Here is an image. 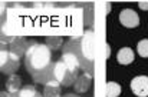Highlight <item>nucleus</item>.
<instances>
[{
    "label": "nucleus",
    "instance_id": "obj_1",
    "mask_svg": "<svg viewBox=\"0 0 148 97\" xmlns=\"http://www.w3.org/2000/svg\"><path fill=\"white\" fill-rule=\"evenodd\" d=\"M53 63L55 61H52V50L45 43L29 40V46L25 53V67L36 83L45 84L53 80Z\"/></svg>",
    "mask_w": 148,
    "mask_h": 97
},
{
    "label": "nucleus",
    "instance_id": "obj_2",
    "mask_svg": "<svg viewBox=\"0 0 148 97\" xmlns=\"http://www.w3.org/2000/svg\"><path fill=\"white\" fill-rule=\"evenodd\" d=\"M81 64L75 54L72 53H62L60 59L53 63L52 79L58 82L62 87L73 86L75 80L79 76Z\"/></svg>",
    "mask_w": 148,
    "mask_h": 97
},
{
    "label": "nucleus",
    "instance_id": "obj_3",
    "mask_svg": "<svg viewBox=\"0 0 148 97\" xmlns=\"http://www.w3.org/2000/svg\"><path fill=\"white\" fill-rule=\"evenodd\" d=\"M95 47H97L95 32H94V29H88L81 37V43H79L78 53H76L79 64H81V69L84 70V73L94 74V69H95Z\"/></svg>",
    "mask_w": 148,
    "mask_h": 97
},
{
    "label": "nucleus",
    "instance_id": "obj_4",
    "mask_svg": "<svg viewBox=\"0 0 148 97\" xmlns=\"http://www.w3.org/2000/svg\"><path fill=\"white\" fill-rule=\"evenodd\" d=\"M20 57L9 50V46L0 42V73L3 74H14L20 67Z\"/></svg>",
    "mask_w": 148,
    "mask_h": 97
},
{
    "label": "nucleus",
    "instance_id": "obj_5",
    "mask_svg": "<svg viewBox=\"0 0 148 97\" xmlns=\"http://www.w3.org/2000/svg\"><path fill=\"white\" fill-rule=\"evenodd\" d=\"M119 22L124 27L134 29V27H138V24H140V16L132 9H124L119 13Z\"/></svg>",
    "mask_w": 148,
    "mask_h": 97
},
{
    "label": "nucleus",
    "instance_id": "obj_6",
    "mask_svg": "<svg viewBox=\"0 0 148 97\" xmlns=\"http://www.w3.org/2000/svg\"><path fill=\"white\" fill-rule=\"evenodd\" d=\"M131 90L135 96L148 97V77L147 76H137L131 80Z\"/></svg>",
    "mask_w": 148,
    "mask_h": 97
},
{
    "label": "nucleus",
    "instance_id": "obj_7",
    "mask_svg": "<svg viewBox=\"0 0 148 97\" xmlns=\"http://www.w3.org/2000/svg\"><path fill=\"white\" fill-rule=\"evenodd\" d=\"M27 46H29V40L26 36H14L13 42L9 44V50L22 59V57H25Z\"/></svg>",
    "mask_w": 148,
    "mask_h": 97
},
{
    "label": "nucleus",
    "instance_id": "obj_8",
    "mask_svg": "<svg viewBox=\"0 0 148 97\" xmlns=\"http://www.w3.org/2000/svg\"><path fill=\"white\" fill-rule=\"evenodd\" d=\"M92 80H94V74H91V73H84V74L78 76V79L73 83L75 92L76 93H86L91 89Z\"/></svg>",
    "mask_w": 148,
    "mask_h": 97
},
{
    "label": "nucleus",
    "instance_id": "obj_9",
    "mask_svg": "<svg viewBox=\"0 0 148 97\" xmlns=\"http://www.w3.org/2000/svg\"><path fill=\"white\" fill-rule=\"evenodd\" d=\"M43 97H62V86L55 80H50L48 83H45Z\"/></svg>",
    "mask_w": 148,
    "mask_h": 97
},
{
    "label": "nucleus",
    "instance_id": "obj_10",
    "mask_svg": "<svg viewBox=\"0 0 148 97\" xmlns=\"http://www.w3.org/2000/svg\"><path fill=\"white\" fill-rule=\"evenodd\" d=\"M134 59H135V54H134V51H132L131 47L119 49V51H118V54H116V60H118V63L122 64V66L131 64V63L134 61Z\"/></svg>",
    "mask_w": 148,
    "mask_h": 97
},
{
    "label": "nucleus",
    "instance_id": "obj_11",
    "mask_svg": "<svg viewBox=\"0 0 148 97\" xmlns=\"http://www.w3.org/2000/svg\"><path fill=\"white\" fill-rule=\"evenodd\" d=\"M20 89H22V79H20V76H17V74L9 76V79L6 80V92L13 96Z\"/></svg>",
    "mask_w": 148,
    "mask_h": 97
},
{
    "label": "nucleus",
    "instance_id": "obj_12",
    "mask_svg": "<svg viewBox=\"0 0 148 97\" xmlns=\"http://www.w3.org/2000/svg\"><path fill=\"white\" fill-rule=\"evenodd\" d=\"M12 97H42V94L39 93L36 86L26 84V86H22V89Z\"/></svg>",
    "mask_w": 148,
    "mask_h": 97
},
{
    "label": "nucleus",
    "instance_id": "obj_13",
    "mask_svg": "<svg viewBox=\"0 0 148 97\" xmlns=\"http://www.w3.org/2000/svg\"><path fill=\"white\" fill-rule=\"evenodd\" d=\"M45 44L50 50H58L63 44V37L62 36H48V37H45Z\"/></svg>",
    "mask_w": 148,
    "mask_h": 97
},
{
    "label": "nucleus",
    "instance_id": "obj_14",
    "mask_svg": "<svg viewBox=\"0 0 148 97\" xmlns=\"http://www.w3.org/2000/svg\"><path fill=\"white\" fill-rule=\"evenodd\" d=\"M121 94V86L116 82H108L106 83V97H119Z\"/></svg>",
    "mask_w": 148,
    "mask_h": 97
},
{
    "label": "nucleus",
    "instance_id": "obj_15",
    "mask_svg": "<svg viewBox=\"0 0 148 97\" xmlns=\"http://www.w3.org/2000/svg\"><path fill=\"white\" fill-rule=\"evenodd\" d=\"M137 51L141 57H148V39H143L137 44Z\"/></svg>",
    "mask_w": 148,
    "mask_h": 97
},
{
    "label": "nucleus",
    "instance_id": "obj_16",
    "mask_svg": "<svg viewBox=\"0 0 148 97\" xmlns=\"http://www.w3.org/2000/svg\"><path fill=\"white\" fill-rule=\"evenodd\" d=\"M6 11H7L6 3L4 1H0V29L6 24Z\"/></svg>",
    "mask_w": 148,
    "mask_h": 97
},
{
    "label": "nucleus",
    "instance_id": "obj_17",
    "mask_svg": "<svg viewBox=\"0 0 148 97\" xmlns=\"http://www.w3.org/2000/svg\"><path fill=\"white\" fill-rule=\"evenodd\" d=\"M138 6L141 10H148V1H138Z\"/></svg>",
    "mask_w": 148,
    "mask_h": 97
},
{
    "label": "nucleus",
    "instance_id": "obj_18",
    "mask_svg": "<svg viewBox=\"0 0 148 97\" xmlns=\"http://www.w3.org/2000/svg\"><path fill=\"white\" fill-rule=\"evenodd\" d=\"M0 97H12V94L7 92H0Z\"/></svg>",
    "mask_w": 148,
    "mask_h": 97
},
{
    "label": "nucleus",
    "instance_id": "obj_19",
    "mask_svg": "<svg viewBox=\"0 0 148 97\" xmlns=\"http://www.w3.org/2000/svg\"><path fill=\"white\" fill-rule=\"evenodd\" d=\"M109 54H111V47L106 46V57H109Z\"/></svg>",
    "mask_w": 148,
    "mask_h": 97
},
{
    "label": "nucleus",
    "instance_id": "obj_20",
    "mask_svg": "<svg viewBox=\"0 0 148 97\" xmlns=\"http://www.w3.org/2000/svg\"><path fill=\"white\" fill-rule=\"evenodd\" d=\"M109 11H111V4L106 3V13H109Z\"/></svg>",
    "mask_w": 148,
    "mask_h": 97
},
{
    "label": "nucleus",
    "instance_id": "obj_21",
    "mask_svg": "<svg viewBox=\"0 0 148 97\" xmlns=\"http://www.w3.org/2000/svg\"><path fill=\"white\" fill-rule=\"evenodd\" d=\"M63 97H78L76 94H66V96H63Z\"/></svg>",
    "mask_w": 148,
    "mask_h": 97
},
{
    "label": "nucleus",
    "instance_id": "obj_22",
    "mask_svg": "<svg viewBox=\"0 0 148 97\" xmlns=\"http://www.w3.org/2000/svg\"><path fill=\"white\" fill-rule=\"evenodd\" d=\"M42 97H43V96H42Z\"/></svg>",
    "mask_w": 148,
    "mask_h": 97
}]
</instances>
